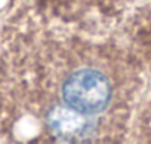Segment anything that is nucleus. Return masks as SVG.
<instances>
[{
    "label": "nucleus",
    "mask_w": 151,
    "mask_h": 144,
    "mask_svg": "<svg viewBox=\"0 0 151 144\" xmlns=\"http://www.w3.org/2000/svg\"><path fill=\"white\" fill-rule=\"evenodd\" d=\"M129 46L144 64L151 67V5L142 9L141 15L135 18L133 36Z\"/></svg>",
    "instance_id": "nucleus-2"
},
{
    "label": "nucleus",
    "mask_w": 151,
    "mask_h": 144,
    "mask_svg": "<svg viewBox=\"0 0 151 144\" xmlns=\"http://www.w3.org/2000/svg\"><path fill=\"white\" fill-rule=\"evenodd\" d=\"M144 77L129 45L28 14L2 46L0 123L28 141L119 143L130 134Z\"/></svg>",
    "instance_id": "nucleus-1"
},
{
    "label": "nucleus",
    "mask_w": 151,
    "mask_h": 144,
    "mask_svg": "<svg viewBox=\"0 0 151 144\" xmlns=\"http://www.w3.org/2000/svg\"><path fill=\"white\" fill-rule=\"evenodd\" d=\"M132 137H136V140L141 141H151V100L142 110L141 119H133L130 126Z\"/></svg>",
    "instance_id": "nucleus-3"
}]
</instances>
